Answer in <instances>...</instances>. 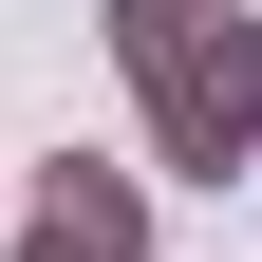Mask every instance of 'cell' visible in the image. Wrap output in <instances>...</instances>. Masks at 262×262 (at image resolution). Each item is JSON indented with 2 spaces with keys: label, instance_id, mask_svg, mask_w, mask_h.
Returning <instances> with one entry per match:
<instances>
[{
  "label": "cell",
  "instance_id": "1",
  "mask_svg": "<svg viewBox=\"0 0 262 262\" xmlns=\"http://www.w3.org/2000/svg\"><path fill=\"white\" fill-rule=\"evenodd\" d=\"M0 262H150V187H131L113 150H56V169L19 187V225H0Z\"/></svg>",
  "mask_w": 262,
  "mask_h": 262
},
{
  "label": "cell",
  "instance_id": "2",
  "mask_svg": "<svg viewBox=\"0 0 262 262\" xmlns=\"http://www.w3.org/2000/svg\"><path fill=\"white\" fill-rule=\"evenodd\" d=\"M0 225H19V187H0Z\"/></svg>",
  "mask_w": 262,
  "mask_h": 262
}]
</instances>
